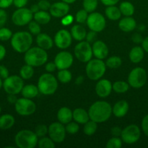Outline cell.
I'll list each match as a JSON object with an SVG mask.
<instances>
[{
  "label": "cell",
  "mask_w": 148,
  "mask_h": 148,
  "mask_svg": "<svg viewBox=\"0 0 148 148\" xmlns=\"http://www.w3.org/2000/svg\"><path fill=\"white\" fill-rule=\"evenodd\" d=\"M118 27L122 31L129 33L134 30L136 27V22L131 16L121 19L118 23Z\"/></svg>",
  "instance_id": "22"
},
{
  "label": "cell",
  "mask_w": 148,
  "mask_h": 148,
  "mask_svg": "<svg viewBox=\"0 0 148 148\" xmlns=\"http://www.w3.org/2000/svg\"><path fill=\"white\" fill-rule=\"evenodd\" d=\"M96 38H97V32L91 30L88 33H86L85 39L88 43H93L94 41H96Z\"/></svg>",
  "instance_id": "47"
},
{
  "label": "cell",
  "mask_w": 148,
  "mask_h": 148,
  "mask_svg": "<svg viewBox=\"0 0 148 148\" xmlns=\"http://www.w3.org/2000/svg\"><path fill=\"white\" fill-rule=\"evenodd\" d=\"M145 56V51L140 46H135L132 48L129 52V59L131 62L134 64H138L142 61Z\"/></svg>",
  "instance_id": "25"
},
{
  "label": "cell",
  "mask_w": 148,
  "mask_h": 148,
  "mask_svg": "<svg viewBox=\"0 0 148 148\" xmlns=\"http://www.w3.org/2000/svg\"><path fill=\"white\" fill-rule=\"evenodd\" d=\"M122 147V140L119 137H113L107 141L106 144L107 148H120Z\"/></svg>",
  "instance_id": "39"
},
{
  "label": "cell",
  "mask_w": 148,
  "mask_h": 148,
  "mask_svg": "<svg viewBox=\"0 0 148 148\" xmlns=\"http://www.w3.org/2000/svg\"><path fill=\"white\" fill-rule=\"evenodd\" d=\"M129 88L128 82L124 81H116L113 84V90L117 93H124Z\"/></svg>",
  "instance_id": "34"
},
{
  "label": "cell",
  "mask_w": 148,
  "mask_h": 148,
  "mask_svg": "<svg viewBox=\"0 0 148 148\" xmlns=\"http://www.w3.org/2000/svg\"><path fill=\"white\" fill-rule=\"evenodd\" d=\"M98 5V0H83V7L87 12L95 11Z\"/></svg>",
  "instance_id": "38"
},
{
  "label": "cell",
  "mask_w": 148,
  "mask_h": 148,
  "mask_svg": "<svg viewBox=\"0 0 148 148\" xmlns=\"http://www.w3.org/2000/svg\"><path fill=\"white\" fill-rule=\"evenodd\" d=\"M90 120L98 123L107 121L111 116L112 106L106 101H96L90 106L88 111Z\"/></svg>",
  "instance_id": "1"
},
{
  "label": "cell",
  "mask_w": 148,
  "mask_h": 148,
  "mask_svg": "<svg viewBox=\"0 0 148 148\" xmlns=\"http://www.w3.org/2000/svg\"><path fill=\"white\" fill-rule=\"evenodd\" d=\"M13 4V0H0V8L6 9Z\"/></svg>",
  "instance_id": "53"
},
{
  "label": "cell",
  "mask_w": 148,
  "mask_h": 148,
  "mask_svg": "<svg viewBox=\"0 0 148 148\" xmlns=\"http://www.w3.org/2000/svg\"><path fill=\"white\" fill-rule=\"evenodd\" d=\"M48 134L55 143H62L66 136L65 127L60 122L52 123L48 127Z\"/></svg>",
  "instance_id": "14"
},
{
  "label": "cell",
  "mask_w": 148,
  "mask_h": 148,
  "mask_svg": "<svg viewBox=\"0 0 148 148\" xmlns=\"http://www.w3.org/2000/svg\"><path fill=\"white\" fill-rule=\"evenodd\" d=\"M28 0H13V4L17 8H22L27 4Z\"/></svg>",
  "instance_id": "52"
},
{
  "label": "cell",
  "mask_w": 148,
  "mask_h": 148,
  "mask_svg": "<svg viewBox=\"0 0 148 148\" xmlns=\"http://www.w3.org/2000/svg\"><path fill=\"white\" fill-rule=\"evenodd\" d=\"M7 101H8L11 104H15L17 101V98L16 97V95L14 94H8V96H7Z\"/></svg>",
  "instance_id": "57"
},
{
  "label": "cell",
  "mask_w": 148,
  "mask_h": 148,
  "mask_svg": "<svg viewBox=\"0 0 148 148\" xmlns=\"http://www.w3.org/2000/svg\"><path fill=\"white\" fill-rule=\"evenodd\" d=\"M15 108L19 115L27 116L34 114L36 109V106L31 99L23 97L17 100L15 103Z\"/></svg>",
  "instance_id": "10"
},
{
  "label": "cell",
  "mask_w": 148,
  "mask_h": 148,
  "mask_svg": "<svg viewBox=\"0 0 148 148\" xmlns=\"http://www.w3.org/2000/svg\"><path fill=\"white\" fill-rule=\"evenodd\" d=\"M83 82H84V77L83 76L78 77L76 78V79H75V84L78 85H81V84L83 83Z\"/></svg>",
  "instance_id": "61"
},
{
  "label": "cell",
  "mask_w": 148,
  "mask_h": 148,
  "mask_svg": "<svg viewBox=\"0 0 148 148\" xmlns=\"http://www.w3.org/2000/svg\"><path fill=\"white\" fill-rule=\"evenodd\" d=\"M7 20V14L4 9L0 8V28L4 27Z\"/></svg>",
  "instance_id": "46"
},
{
  "label": "cell",
  "mask_w": 148,
  "mask_h": 148,
  "mask_svg": "<svg viewBox=\"0 0 148 148\" xmlns=\"http://www.w3.org/2000/svg\"><path fill=\"white\" fill-rule=\"evenodd\" d=\"M75 1H76V0H62V1L67 3V4H73V3L75 2Z\"/></svg>",
  "instance_id": "62"
},
{
  "label": "cell",
  "mask_w": 148,
  "mask_h": 148,
  "mask_svg": "<svg viewBox=\"0 0 148 148\" xmlns=\"http://www.w3.org/2000/svg\"><path fill=\"white\" fill-rule=\"evenodd\" d=\"M6 55V49L4 46L0 44V61L2 60Z\"/></svg>",
  "instance_id": "59"
},
{
  "label": "cell",
  "mask_w": 148,
  "mask_h": 148,
  "mask_svg": "<svg viewBox=\"0 0 148 148\" xmlns=\"http://www.w3.org/2000/svg\"><path fill=\"white\" fill-rule=\"evenodd\" d=\"M113 90V84L108 79H100L95 86L97 95L100 98H107Z\"/></svg>",
  "instance_id": "18"
},
{
  "label": "cell",
  "mask_w": 148,
  "mask_h": 148,
  "mask_svg": "<svg viewBox=\"0 0 148 148\" xmlns=\"http://www.w3.org/2000/svg\"><path fill=\"white\" fill-rule=\"evenodd\" d=\"M24 86L23 79L20 76L12 75L4 79L3 82V88L7 94H17L21 92Z\"/></svg>",
  "instance_id": "7"
},
{
  "label": "cell",
  "mask_w": 148,
  "mask_h": 148,
  "mask_svg": "<svg viewBox=\"0 0 148 148\" xmlns=\"http://www.w3.org/2000/svg\"><path fill=\"white\" fill-rule=\"evenodd\" d=\"M105 64L106 66L109 67L110 69H117V68L120 67L121 66L122 60L119 56H110L109 59H107Z\"/></svg>",
  "instance_id": "36"
},
{
  "label": "cell",
  "mask_w": 148,
  "mask_h": 148,
  "mask_svg": "<svg viewBox=\"0 0 148 148\" xmlns=\"http://www.w3.org/2000/svg\"><path fill=\"white\" fill-rule=\"evenodd\" d=\"M38 146L39 148H54L55 147V142L50 137H43L38 140Z\"/></svg>",
  "instance_id": "37"
},
{
  "label": "cell",
  "mask_w": 148,
  "mask_h": 148,
  "mask_svg": "<svg viewBox=\"0 0 148 148\" xmlns=\"http://www.w3.org/2000/svg\"><path fill=\"white\" fill-rule=\"evenodd\" d=\"M1 87H3V82L1 80V78H0V89L1 88Z\"/></svg>",
  "instance_id": "63"
},
{
  "label": "cell",
  "mask_w": 148,
  "mask_h": 148,
  "mask_svg": "<svg viewBox=\"0 0 148 148\" xmlns=\"http://www.w3.org/2000/svg\"><path fill=\"white\" fill-rule=\"evenodd\" d=\"M33 18V13L30 9L17 8L12 15V21L15 25L24 26L28 24Z\"/></svg>",
  "instance_id": "11"
},
{
  "label": "cell",
  "mask_w": 148,
  "mask_h": 148,
  "mask_svg": "<svg viewBox=\"0 0 148 148\" xmlns=\"http://www.w3.org/2000/svg\"><path fill=\"white\" fill-rule=\"evenodd\" d=\"M57 79L61 83H68L72 79V74L68 69H61L57 73Z\"/></svg>",
  "instance_id": "35"
},
{
  "label": "cell",
  "mask_w": 148,
  "mask_h": 148,
  "mask_svg": "<svg viewBox=\"0 0 148 148\" xmlns=\"http://www.w3.org/2000/svg\"><path fill=\"white\" fill-rule=\"evenodd\" d=\"M28 30L32 35H38L41 33L40 24L36 21H30L28 23Z\"/></svg>",
  "instance_id": "42"
},
{
  "label": "cell",
  "mask_w": 148,
  "mask_h": 148,
  "mask_svg": "<svg viewBox=\"0 0 148 148\" xmlns=\"http://www.w3.org/2000/svg\"><path fill=\"white\" fill-rule=\"evenodd\" d=\"M30 11H31L32 12H33V14H34V13L37 12L38 11H39V10H40V9H39V6H38V4H33V5H32L31 7H30Z\"/></svg>",
  "instance_id": "60"
},
{
  "label": "cell",
  "mask_w": 148,
  "mask_h": 148,
  "mask_svg": "<svg viewBox=\"0 0 148 148\" xmlns=\"http://www.w3.org/2000/svg\"><path fill=\"white\" fill-rule=\"evenodd\" d=\"M36 43L39 47L46 51L52 49L54 45V41L49 35L40 33L36 37Z\"/></svg>",
  "instance_id": "21"
},
{
  "label": "cell",
  "mask_w": 148,
  "mask_h": 148,
  "mask_svg": "<svg viewBox=\"0 0 148 148\" xmlns=\"http://www.w3.org/2000/svg\"><path fill=\"white\" fill-rule=\"evenodd\" d=\"M15 120L13 116L10 114H3L0 116V129L7 130L14 126Z\"/></svg>",
  "instance_id": "28"
},
{
  "label": "cell",
  "mask_w": 148,
  "mask_h": 148,
  "mask_svg": "<svg viewBox=\"0 0 148 148\" xmlns=\"http://www.w3.org/2000/svg\"><path fill=\"white\" fill-rule=\"evenodd\" d=\"M141 136V131L139 127L136 124H130L122 130V142L128 145L136 143L139 140Z\"/></svg>",
  "instance_id": "12"
},
{
  "label": "cell",
  "mask_w": 148,
  "mask_h": 148,
  "mask_svg": "<svg viewBox=\"0 0 148 148\" xmlns=\"http://www.w3.org/2000/svg\"><path fill=\"white\" fill-rule=\"evenodd\" d=\"M93 55L96 57V59H104L108 56L109 49L105 43L102 40H96L93 43L92 46Z\"/></svg>",
  "instance_id": "19"
},
{
  "label": "cell",
  "mask_w": 148,
  "mask_h": 148,
  "mask_svg": "<svg viewBox=\"0 0 148 148\" xmlns=\"http://www.w3.org/2000/svg\"><path fill=\"white\" fill-rule=\"evenodd\" d=\"M70 11L69 4L63 1H58L51 4L49 9V13L51 16L54 17H63L66 14H68Z\"/></svg>",
  "instance_id": "17"
},
{
  "label": "cell",
  "mask_w": 148,
  "mask_h": 148,
  "mask_svg": "<svg viewBox=\"0 0 148 148\" xmlns=\"http://www.w3.org/2000/svg\"><path fill=\"white\" fill-rule=\"evenodd\" d=\"M131 40L135 43H141L143 40V38H142V35L139 33H134L131 36Z\"/></svg>",
  "instance_id": "54"
},
{
  "label": "cell",
  "mask_w": 148,
  "mask_h": 148,
  "mask_svg": "<svg viewBox=\"0 0 148 148\" xmlns=\"http://www.w3.org/2000/svg\"><path fill=\"white\" fill-rule=\"evenodd\" d=\"M33 19L35 21H36L40 25H46L50 22L51 14L50 13H48L46 11L39 10L37 12L34 13Z\"/></svg>",
  "instance_id": "29"
},
{
  "label": "cell",
  "mask_w": 148,
  "mask_h": 148,
  "mask_svg": "<svg viewBox=\"0 0 148 148\" xmlns=\"http://www.w3.org/2000/svg\"><path fill=\"white\" fill-rule=\"evenodd\" d=\"M73 119L78 124H84L90 120L88 111L81 108H77L73 111Z\"/></svg>",
  "instance_id": "23"
},
{
  "label": "cell",
  "mask_w": 148,
  "mask_h": 148,
  "mask_svg": "<svg viewBox=\"0 0 148 148\" xmlns=\"http://www.w3.org/2000/svg\"><path fill=\"white\" fill-rule=\"evenodd\" d=\"M54 62L56 64L57 69L59 70L68 69L72 66L73 62V56L70 52L62 51L56 55Z\"/></svg>",
  "instance_id": "16"
},
{
  "label": "cell",
  "mask_w": 148,
  "mask_h": 148,
  "mask_svg": "<svg viewBox=\"0 0 148 148\" xmlns=\"http://www.w3.org/2000/svg\"><path fill=\"white\" fill-rule=\"evenodd\" d=\"M88 15V12L84 9L80 10L79 11L77 12L76 14H75V20H76L77 23H80V24L85 23H86Z\"/></svg>",
  "instance_id": "41"
},
{
  "label": "cell",
  "mask_w": 148,
  "mask_h": 148,
  "mask_svg": "<svg viewBox=\"0 0 148 148\" xmlns=\"http://www.w3.org/2000/svg\"><path fill=\"white\" fill-rule=\"evenodd\" d=\"M106 67L105 63L102 59H91L86 66V76L91 80H99L105 73Z\"/></svg>",
  "instance_id": "6"
},
{
  "label": "cell",
  "mask_w": 148,
  "mask_h": 148,
  "mask_svg": "<svg viewBox=\"0 0 148 148\" xmlns=\"http://www.w3.org/2000/svg\"><path fill=\"white\" fill-rule=\"evenodd\" d=\"M57 117L59 122L62 124H67L73 119V111L68 107H62L58 111Z\"/></svg>",
  "instance_id": "24"
},
{
  "label": "cell",
  "mask_w": 148,
  "mask_h": 148,
  "mask_svg": "<svg viewBox=\"0 0 148 148\" xmlns=\"http://www.w3.org/2000/svg\"><path fill=\"white\" fill-rule=\"evenodd\" d=\"M142 47L145 51L148 53V36L143 39L142 42Z\"/></svg>",
  "instance_id": "58"
},
{
  "label": "cell",
  "mask_w": 148,
  "mask_h": 148,
  "mask_svg": "<svg viewBox=\"0 0 148 148\" xmlns=\"http://www.w3.org/2000/svg\"><path fill=\"white\" fill-rule=\"evenodd\" d=\"M38 6H39L40 10H44V11H47L49 10L51 7V4L48 0H40L38 2Z\"/></svg>",
  "instance_id": "45"
},
{
  "label": "cell",
  "mask_w": 148,
  "mask_h": 148,
  "mask_svg": "<svg viewBox=\"0 0 148 148\" xmlns=\"http://www.w3.org/2000/svg\"><path fill=\"white\" fill-rule=\"evenodd\" d=\"M33 74H34L33 66L27 64L22 66L20 70V76L23 79H30L33 76Z\"/></svg>",
  "instance_id": "32"
},
{
  "label": "cell",
  "mask_w": 148,
  "mask_h": 148,
  "mask_svg": "<svg viewBox=\"0 0 148 148\" xmlns=\"http://www.w3.org/2000/svg\"><path fill=\"white\" fill-rule=\"evenodd\" d=\"M1 106H0V113H1Z\"/></svg>",
  "instance_id": "64"
},
{
  "label": "cell",
  "mask_w": 148,
  "mask_h": 148,
  "mask_svg": "<svg viewBox=\"0 0 148 148\" xmlns=\"http://www.w3.org/2000/svg\"><path fill=\"white\" fill-rule=\"evenodd\" d=\"M57 69L56 64L55 62H48L45 66V69L49 73H52V72H55Z\"/></svg>",
  "instance_id": "51"
},
{
  "label": "cell",
  "mask_w": 148,
  "mask_h": 148,
  "mask_svg": "<svg viewBox=\"0 0 148 148\" xmlns=\"http://www.w3.org/2000/svg\"><path fill=\"white\" fill-rule=\"evenodd\" d=\"M10 40L12 49L20 53L27 51L33 43L32 34L26 31L17 32L12 35Z\"/></svg>",
  "instance_id": "2"
},
{
  "label": "cell",
  "mask_w": 148,
  "mask_h": 148,
  "mask_svg": "<svg viewBox=\"0 0 148 148\" xmlns=\"http://www.w3.org/2000/svg\"><path fill=\"white\" fill-rule=\"evenodd\" d=\"M86 25L90 29L97 33L102 31L106 26V20L104 16L99 12H91L88 15Z\"/></svg>",
  "instance_id": "13"
},
{
  "label": "cell",
  "mask_w": 148,
  "mask_h": 148,
  "mask_svg": "<svg viewBox=\"0 0 148 148\" xmlns=\"http://www.w3.org/2000/svg\"><path fill=\"white\" fill-rule=\"evenodd\" d=\"M9 77V70L4 65H0V78L6 79Z\"/></svg>",
  "instance_id": "50"
},
{
  "label": "cell",
  "mask_w": 148,
  "mask_h": 148,
  "mask_svg": "<svg viewBox=\"0 0 148 148\" xmlns=\"http://www.w3.org/2000/svg\"><path fill=\"white\" fill-rule=\"evenodd\" d=\"M120 0H101V2L105 6L115 5Z\"/></svg>",
  "instance_id": "56"
},
{
  "label": "cell",
  "mask_w": 148,
  "mask_h": 148,
  "mask_svg": "<svg viewBox=\"0 0 148 148\" xmlns=\"http://www.w3.org/2000/svg\"><path fill=\"white\" fill-rule=\"evenodd\" d=\"M39 90L37 86L32 84H29V85H26L23 86V89H22L21 93L24 98H29V99H32V98H36L39 94Z\"/></svg>",
  "instance_id": "27"
},
{
  "label": "cell",
  "mask_w": 148,
  "mask_h": 148,
  "mask_svg": "<svg viewBox=\"0 0 148 148\" xmlns=\"http://www.w3.org/2000/svg\"><path fill=\"white\" fill-rule=\"evenodd\" d=\"M48 60V54L46 50L39 47L30 48L25 52L24 61L26 64L33 67L44 64Z\"/></svg>",
  "instance_id": "3"
},
{
  "label": "cell",
  "mask_w": 148,
  "mask_h": 148,
  "mask_svg": "<svg viewBox=\"0 0 148 148\" xmlns=\"http://www.w3.org/2000/svg\"><path fill=\"white\" fill-rule=\"evenodd\" d=\"M39 137L36 133L29 130H23L17 133L15 143L19 148H33L38 144Z\"/></svg>",
  "instance_id": "5"
},
{
  "label": "cell",
  "mask_w": 148,
  "mask_h": 148,
  "mask_svg": "<svg viewBox=\"0 0 148 148\" xmlns=\"http://www.w3.org/2000/svg\"><path fill=\"white\" fill-rule=\"evenodd\" d=\"M142 128L145 135L148 137V114L145 116L142 119Z\"/></svg>",
  "instance_id": "48"
},
{
  "label": "cell",
  "mask_w": 148,
  "mask_h": 148,
  "mask_svg": "<svg viewBox=\"0 0 148 148\" xmlns=\"http://www.w3.org/2000/svg\"><path fill=\"white\" fill-rule=\"evenodd\" d=\"M72 39L73 38L71 33L65 29H62L55 34L54 43L59 49H66L72 43Z\"/></svg>",
  "instance_id": "15"
},
{
  "label": "cell",
  "mask_w": 148,
  "mask_h": 148,
  "mask_svg": "<svg viewBox=\"0 0 148 148\" xmlns=\"http://www.w3.org/2000/svg\"><path fill=\"white\" fill-rule=\"evenodd\" d=\"M147 75L145 69L142 67H136L132 69L128 77V83L133 88H140L145 85Z\"/></svg>",
  "instance_id": "8"
},
{
  "label": "cell",
  "mask_w": 148,
  "mask_h": 148,
  "mask_svg": "<svg viewBox=\"0 0 148 148\" xmlns=\"http://www.w3.org/2000/svg\"><path fill=\"white\" fill-rule=\"evenodd\" d=\"M119 9H120L121 14L126 16V17L133 15L135 11L133 5L129 1H123V2L120 3Z\"/></svg>",
  "instance_id": "31"
},
{
  "label": "cell",
  "mask_w": 148,
  "mask_h": 148,
  "mask_svg": "<svg viewBox=\"0 0 148 148\" xmlns=\"http://www.w3.org/2000/svg\"><path fill=\"white\" fill-rule=\"evenodd\" d=\"M12 35V32L7 27H2L0 28V40L1 41H7L11 39Z\"/></svg>",
  "instance_id": "40"
},
{
  "label": "cell",
  "mask_w": 148,
  "mask_h": 148,
  "mask_svg": "<svg viewBox=\"0 0 148 148\" xmlns=\"http://www.w3.org/2000/svg\"><path fill=\"white\" fill-rule=\"evenodd\" d=\"M37 87L41 93L45 95H50L57 91L58 82L56 77L48 72L41 75L38 80Z\"/></svg>",
  "instance_id": "4"
},
{
  "label": "cell",
  "mask_w": 148,
  "mask_h": 148,
  "mask_svg": "<svg viewBox=\"0 0 148 148\" xmlns=\"http://www.w3.org/2000/svg\"><path fill=\"white\" fill-rule=\"evenodd\" d=\"M86 30L83 26L80 25H74L71 30V34L73 38L78 41H82L86 38Z\"/></svg>",
  "instance_id": "26"
},
{
  "label": "cell",
  "mask_w": 148,
  "mask_h": 148,
  "mask_svg": "<svg viewBox=\"0 0 148 148\" xmlns=\"http://www.w3.org/2000/svg\"><path fill=\"white\" fill-rule=\"evenodd\" d=\"M74 55L80 62L83 63H87L91 60L93 56L92 48L91 44L86 41H80L74 49Z\"/></svg>",
  "instance_id": "9"
},
{
  "label": "cell",
  "mask_w": 148,
  "mask_h": 148,
  "mask_svg": "<svg viewBox=\"0 0 148 148\" xmlns=\"http://www.w3.org/2000/svg\"><path fill=\"white\" fill-rule=\"evenodd\" d=\"M35 133L38 137H43L48 134V127L44 124H39L35 129Z\"/></svg>",
  "instance_id": "44"
},
{
  "label": "cell",
  "mask_w": 148,
  "mask_h": 148,
  "mask_svg": "<svg viewBox=\"0 0 148 148\" xmlns=\"http://www.w3.org/2000/svg\"><path fill=\"white\" fill-rule=\"evenodd\" d=\"M97 130V123L92 120H89L84 126V133L87 136H91L96 132Z\"/></svg>",
  "instance_id": "33"
},
{
  "label": "cell",
  "mask_w": 148,
  "mask_h": 148,
  "mask_svg": "<svg viewBox=\"0 0 148 148\" xmlns=\"http://www.w3.org/2000/svg\"><path fill=\"white\" fill-rule=\"evenodd\" d=\"M65 130L67 133L71 134H76L79 131V125L77 122H69L65 126Z\"/></svg>",
  "instance_id": "43"
},
{
  "label": "cell",
  "mask_w": 148,
  "mask_h": 148,
  "mask_svg": "<svg viewBox=\"0 0 148 148\" xmlns=\"http://www.w3.org/2000/svg\"><path fill=\"white\" fill-rule=\"evenodd\" d=\"M129 103L125 100L119 101L112 107V114L118 118H121L126 115L129 111Z\"/></svg>",
  "instance_id": "20"
},
{
  "label": "cell",
  "mask_w": 148,
  "mask_h": 148,
  "mask_svg": "<svg viewBox=\"0 0 148 148\" xmlns=\"http://www.w3.org/2000/svg\"><path fill=\"white\" fill-rule=\"evenodd\" d=\"M122 130L119 127H114L111 129V134L113 137H119L121 135Z\"/></svg>",
  "instance_id": "55"
},
{
  "label": "cell",
  "mask_w": 148,
  "mask_h": 148,
  "mask_svg": "<svg viewBox=\"0 0 148 148\" xmlns=\"http://www.w3.org/2000/svg\"><path fill=\"white\" fill-rule=\"evenodd\" d=\"M105 15L110 20H118L121 16V12L120 11V9L118 7H115V5L107 6V8L105 9Z\"/></svg>",
  "instance_id": "30"
},
{
  "label": "cell",
  "mask_w": 148,
  "mask_h": 148,
  "mask_svg": "<svg viewBox=\"0 0 148 148\" xmlns=\"http://www.w3.org/2000/svg\"><path fill=\"white\" fill-rule=\"evenodd\" d=\"M73 21V17L71 14H66L65 16H64L63 17H62V20H61V23H62L63 25H69Z\"/></svg>",
  "instance_id": "49"
}]
</instances>
